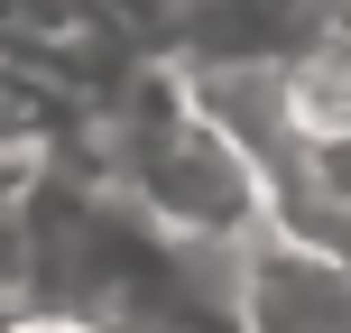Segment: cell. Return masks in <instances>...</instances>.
I'll return each instance as SVG.
<instances>
[{
  "mask_svg": "<svg viewBox=\"0 0 351 333\" xmlns=\"http://www.w3.org/2000/svg\"><path fill=\"white\" fill-rule=\"evenodd\" d=\"M84 130H93L84 167H102L111 185L185 250L231 260V250L278 213L259 158L213 121V102L194 93V74L176 65V56H139V65L93 102Z\"/></svg>",
  "mask_w": 351,
  "mask_h": 333,
  "instance_id": "1",
  "label": "cell"
},
{
  "mask_svg": "<svg viewBox=\"0 0 351 333\" xmlns=\"http://www.w3.org/2000/svg\"><path fill=\"white\" fill-rule=\"evenodd\" d=\"M231 324L241 333H351V241L268 213L231 250Z\"/></svg>",
  "mask_w": 351,
  "mask_h": 333,
  "instance_id": "2",
  "label": "cell"
},
{
  "mask_svg": "<svg viewBox=\"0 0 351 333\" xmlns=\"http://www.w3.org/2000/svg\"><path fill=\"white\" fill-rule=\"evenodd\" d=\"M93 10H102L111 28L130 37V47H148V56H176V47H185V28H194V10H204V0H93Z\"/></svg>",
  "mask_w": 351,
  "mask_h": 333,
  "instance_id": "3",
  "label": "cell"
},
{
  "mask_svg": "<svg viewBox=\"0 0 351 333\" xmlns=\"http://www.w3.org/2000/svg\"><path fill=\"white\" fill-rule=\"evenodd\" d=\"M0 333H111V324H84V315H47V306H28V315H10Z\"/></svg>",
  "mask_w": 351,
  "mask_h": 333,
  "instance_id": "4",
  "label": "cell"
},
{
  "mask_svg": "<svg viewBox=\"0 0 351 333\" xmlns=\"http://www.w3.org/2000/svg\"><path fill=\"white\" fill-rule=\"evenodd\" d=\"M0 324H10V297H0Z\"/></svg>",
  "mask_w": 351,
  "mask_h": 333,
  "instance_id": "5",
  "label": "cell"
}]
</instances>
